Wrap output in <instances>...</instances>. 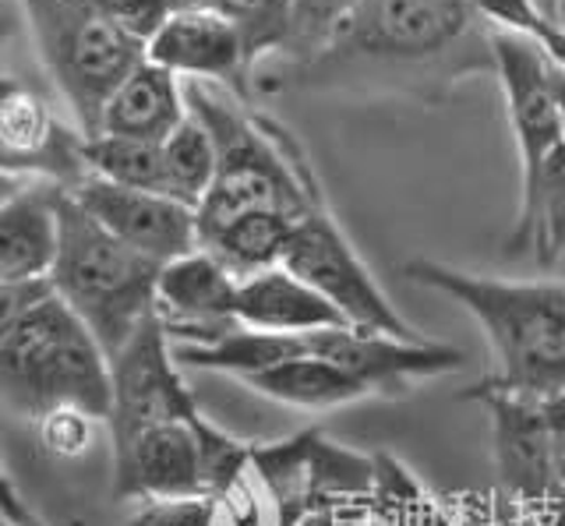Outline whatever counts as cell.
Returning <instances> with one entry per match:
<instances>
[{
	"mask_svg": "<svg viewBox=\"0 0 565 526\" xmlns=\"http://www.w3.org/2000/svg\"><path fill=\"white\" fill-rule=\"evenodd\" d=\"M491 54H494V78H499L505 96L509 128L516 135L523 191H530L537 184L547 155L558 146H565V125L552 85V64L537 50V43L505 29L491 32Z\"/></svg>",
	"mask_w": 565,
	"mask_h": 526,
	"instance_id": "obj_9",
	"label": "cell"
},
{
	"mask_svg": "<svg viewBox=\"0 0 565 526\" xmlns=\"http://www.w3.org/2000/svg\"><path fill=\"white\" fill-rule=\"evenodd\" d=\"M25 11L35 54L61 89L75 117V128L93 138L135 67L149 57V46L120 29L96 0H18Z\"/></svg>",
	"mask_w": 565,
	"mask_h": 526,
	"instance_id": "obj_5",
	"label": "cell"
},
{
	"mask_svg": "<svg viewBox=\"0 0 565 526\" xmlns=\"http://www.w3.org/2000/svg\"><path fill=\"white\" fill-rule=\"evenodd\" d=\"M114 378V402L106 417L110 446L128 442L156 425H173V420H199V399L181 378V364L173 357V340L159 314L141 325L135 336L124 343L117 357H110Z\"/></svg>",
	"mask_w": 565,
	"mask_h": 526,
	"instance_id": "obj_8",
	"label": "cell"
},
{
	"mask_svg": "<svg viewBox=\"0 0 565 526\" xmlns=\"http://www.w3.org/2000/svg\"><path fill=\"white\" fill-rule=\"evenodd\" d=\"M149 61L181 82H212L241 99H252L255 61L247 54V43L237 25L212 11H173L149 40Z\"/></svg>",
	"mask_w": 565,
	"mask_h": 526,
	"instance_id": "obj_15",
	"label": "cell"
},
{
	"mask_svg": "<svg viewBox=\"0 0 565 526\" xmlns=\"http://www.w3.org/2000/svg\"><path fill=\"white\" fill-rule=\"evenodd\" d=\"M494 25L477 0H358L297 82L396 78L420 93H441L456 78L494 72Z\"/></svg>",
	"mask_w": 565,
	"mask_h": 526,
	"instance_id": "obj_1",
	"label": "cell"
},
{
	"mask_svg": "<svg viewBox=\"0 0 565 526\" xmlns=\"http://www.w3.org/2000/svg\"><path fill=\"white\" fill-rule=\"evenodd\" d=\"M202 428L205 417L173 420V425H156L128 438V442L110 446L114 495L124 502H167L205 495Z\"/></svg>",
	"mask_w": 565,
	"mask_h": 526,
	"instance_id": "obj_13",
	"label": "cell"
},
{
	"mask_svg": "<svg viewBox=\"0 0 565 526\" xmlns=\"http://www.w3.org/2000/svg\"><path fill=\"white\" fill-rule=\"evenodd\" d=\"M184 120H188L184 82L146 57L128 75V82L114 93L110 107L103 114L99 135H124V138H138V142L163 146Z\"/></svg>",
	"mask_w": 565,
	"mask_h": 526,
	"instance_id": "obj_18",
	"label": "cell"
},
{
	"mask_svg": "<svg viewBox=\"0 0 565 526\" xmlns=\"http://www.w3.org/2000/svg\"><path fill=\"white\" fill-rule=\"evenodd\" d=\"M99 425H103L99 417L78 407H61L46 414L43 420H35V431H40V442L46 446V452L61 455V460H75V455H82L93 446Z\"/></svg>",
	"mask_w": 565,
	"mask_h": 526,
	"instance_id": "obj_29",
	"label": "cell"
},
{
	"mask_svg": "<svg viewBox=\"0 0 565 526\" xmlns=\"http://www.w3.org/2000/svg\"><path fill=\"white\" fill-rule=\"evenodd\" d=\"M282 266L300 276L311 290L343 314V322L361 332H382L396 340H424L420 332L388 304V297L367 272L361 255L332 223L326 205H315L294 226V237L282 255Z\"/></svg>",
	"mask_w": 565,
	"mask_h": 526,
	"instance_id": "obj_7",
	"label": "cell"
},
{
	"mask_svg": "<svg viewBox=\"0 0 565 526\" xmlns=\"http://www.w3.org/2000/svg\"><path fill=\"white\" fill-rule=\"evenodd\" d=\"M0 526H43L29 508V502L18 495L11 473H4V491H0Z\"/></svg>",
	"mask_w": 565,
	"mask_h": 526,
	"instance_id": "obj_33",
	"label": "cell"
},
{
	"mask_svg": "<svg viewBox=\"0 0 565 526\" xmlns=\"http://www.w3.org/2000/svg\"><path fill=\"white\" fill-rule=\"evenodd\" d=\"M173 11H212L237 25L252 61L287 54L294 36V0H170Z\"/></svg>",
	"mask_w": 565,
	"mask_h": 526,
	"instance_id": "obj_23",
	"label": "cell"
},
{
	"mask_svg": "<svg viewBox=\"0 0 565 526\" xmlns=\"http://www.w3.org/2000/svg\"><path fill=\"white\" fill-rule=\"evenodd\" d=\"M297 219L300 216L279 213V208H258V213H247L234 223H226L223 230L209 234L202 240V248L209 255H216L237 279L258 276L265 269L282 266V255H287Z\"/></svg>",
	"mask_w": 565,
	"mask_h": 526,
	"instance_id": "obj_21",
	"label": "cell"
},
{
	"mask_svg": "<svg viewBox=\"0 0 565 526\" xmlns=\"http://www.w3.org/2000/svg\"><path fill=\"white\" fill-rule=\"evenodd\" d=\"M358 0H294V36L287 57L294 64H308L326 50L332 32L353 11Z\"/></svg>",
	"mask_w": 565,
	"mask_h": 526,
	"instance_id": "obj_28",
	"label": "cell"
},
{
	"mask_svg": "<svg viewBox=\"0 0 565 526\" xmlns=\"http://www.w3.org/2000/svg\"><path fill=\"white\" fill-rule=\"evenodd\" d=\"M297 526H340V516L335 513H311V516H305Z\"/></svg>",
	"mask_w": 565,
	"mask_h": 526,
	"instance_id": "obj_34",
	"label": "cell"
},
{
	"mask_svg": "<svg viewBox=\"0 0 565 526\" xmlns=\"http://www.w3.org/2000/svg\"><path fill=\"white\" fill-rule=\"evenodd\" d=\"M252 455L276 502L279 526H297L311 513H335V505L371 498L375 491V455L335 446L318 428L255 446Z\"/></svg>",
	"mask_w": 565,
	"mask_h": 526,
	"instance_id": "obj_6",
	"label": "cell"
},
{
	"mask_svg": "<svg viewBox=\"0 0 565 526\" xmlns=\"http://www.w3.org/2000/svg\"><path fill=\"white\" fill-rule=\"evenodd\" d=\"M128 526H212L209 495L141 502V508L131 516Z\"/></svg>",
	"mask_w": 565,
	"mask_h": 526,
	"instance_id": "obj_32",
	"label": "cell"
},
{
	"mask_svg": "<svg viewBox=\"0 0 565 526\" xmlns=\"http://www.w3.org/2000/svg\"><path fill=\"white\" fill-rule=\"evenodd\" d=\"M0 202V283L53 276L61 255V195L64 187L46 181H25L14 187L4 181Z\"/></svg>",
	"mask_w": 565,
	"mask_h": 526,
	"instance_id": "obj_16",
	"label": "cell"
},
{
	"mask_svg": "<svg viewBox=\"0 0 565 526\" xmlns=\"http://www.w3.org/2000/svg\"><path fill=\"white\" fill-rule=\"evenodd\" d=\"M241 385L297 410H335V407H350V402H361L375 393L367 382L322 357H294L273 364L265 372L244 375Z\"/></svg>",
	"mask_w": 565,
	"mask_h": 526,
	"instance_id": "obj_19",
	"label": "cell"
},
{
	"mask_svg": "<svg viewBox=\"0 0 565 526\" xmlns=\"http://www.w3.org/2000/svg\"><path fill=\"white\" fill-rule=\"evenodd\" d=\"M403 276L446 293L484 329L499 357V372L488 375V382L534 399L565 393V283L470 276L431 258L406 261Z\"/></svg>",
	"mask_w": 565,
	"mask_h": 526,
	"instance_id": "obj_2",
	"label": "cell"
},
{
	"mask_svg": "<svg viewBox=\"0 0 565 526\" xmlns=\"http://www.w3.org/2000/svg\"><path fill=\"white\" fill-rule=\"evenodd\" d=\"M484 19L494 29L516 32V36L537 43V50L547 57V64L565 67V25L562 19H547L530 0H477Z\"/></svg>",
	"mask_w": 565,
	"mask_h": 526,
	"instance_id": "obj_26",
	"label": "cell"
},
{
	"mask_svg": "<svg viewBox=\"0 0 565 526\" xmlns=\"http://www.w3.org/2000/svg\"><path fill=\"white\" fill-rule=\"evenodd\" d=\"M234 314H237V325L244 329L287 332V336L347 325L343 314L335 311L322 293L311 290L305 279L294 276L287 266L241 279Z\"/></svg>",
	"mask_w": 565,
	"mask_h": 526,
	"instance_id": "obj_17",
	"label": "cell"
},
{
	"mask_svg": "<svg viewBox=\"0 0 565 526\" xmlns=\"http://www.w3.org/2000/svg\"><path fill=\"white\" fill-rule=\"evenodd\" d=\"M209 508H212V526H279L276 502L258 477L255 455H252V470L241 473L234 484H226L216 495H209Z\"/></svg>",
	"mask_w": 565,
	"mask_h": 526,
	"instance_id": "obj_27",
	"label": "cell"
},
{
	"mask_svg": "<svg viewBox=\"0 0 565 526\" xmlns=\"http://www.w3.org/2000/svg\"><path fill=\"white\" fill-rule=\"evenodd\" d=\"M216 178H220L216 138L188 110L184 125L163 142V195L199 213Z\"/></svg>",
	"mask_w": 565,
	"mask_h": 526,
	"instance_id": "obj_22",
	"label": "cell"
},
{
	"mask_svg": "<svg viewBox=\"0 0 565 526\" xmlns=\"http://www.w3.org/2000/svg\"><path fill=\"white\" fill-rule=\"evenodd\" d=\"M0 167L4 178L46 181L64 191L88 181L85 135L61 125L43 96H35L14 75L0 85Z\"/></svg>",
	"mask_w": 565,
	"mask_h": 526,
	"instance_id": "obj_10",
	"label": "cell"
},
{
	"mask_svg": "<svg viewBox=\"0 0 565 526\" xmlns=\"http://www.w3.org/2000/svg\"><path fill=\"white\" fill-rule=\"evenodd\" d=\"M88 178L110 181L138 191H163V146L138 142L124 135H93L85 138Z\"/></svg>",
	"mask_w": 565,
	"mask_h": 526,
	"instance_id": "obj_24",
	"label": "cell"
},
{
	"mask_svg": "<svg viewBox=\"0 0 565 526\" xmlns=\"http://www.w3.org/2000/svg\"><path fill=\"white\" fill-rule=\"evenodd\" d=\"M505 255H534L541 266L565 255V146L547 155L537 184L520 195V216L505 237Z\"/></svg>",
	"mask_w": 565,
	"mask_h": 526,
	"instance_id": "obj_20",
	"label": "cell"
},
{
	"mask_svg": "<svg viewBox=\"0 0 565 526\" xmlns=\"http://www.w3.org/2000/svg\"><path fill=\"white\" fill-rule=\"evenodd\" d=\"M371 498L379 502V513L388 526H452L441 505L420 491V484L406 473L393 455H375V491Z\"/></svg>",
	"mask_w": 565,
	"mask_h": 526,
	"instance_id": "obj_25",
	"label": "cell"
},
{
	"mask_svg": "<svg viewBox=\"0 0 565 526\" xmlns=\"http://www.w3.org/2000/svg\"><path fill=\"white\" fill-rule=\"evenodd\" d=\"M467 399H477L491 414L494 470L502 491L544 519L552 502V434H547L544 399L509 393L488 378L467 389Z\"/></svg>",
	"mask_w": 565,
	"mask_h": 526,
	"instance_id": "obj_11",
	"label": "cell"
},
{
	"mask_svg": "<svg viewBox=\"0 0 565 526\" xmlns=\"http://www.w3.org/2000/svg\"><path fill=\"white\" fill-rule=\"evenodd\" d=\"M163 266L131 244L114 237L75 202L61 195V255L53 266V287L61 301L88 325L106 357H117L124 343L156 314V290Z\"/></svg>",
	"mask_w": 565,
	"mask_h": 526,
	"instance_id": "obj_4",
	"label": "cell"
},
{
	"mask_svg": "<svg viewBox=\"0 0 565 526\" xmlns=\"http://www.w3.org/2000/svg\"><path fill=\"white\" fill-rule=\"evenodd\" d=\"M547 434H552V502L544 526H565V393L544 399Z\"/></svg>",
	"mask_w": 565,
	"mask_h": 526,
	"instance_id": "obj_30",
	"label": "cell"
},
{
	"mask_svg": "<svg viewBox=\"0 0 565 526\" xmlns=\"http://www.w3.org/2000/svg\"><path fill=\"white\" fill-rule=\"evenodd\" d=\"M0 393L4 407L32 425L61 407H78L106 425L110 357L61 293L0 322Z\"/></svg>",
	"mask_w": 565,
	"mask_h": 526,
	"instance_id": "obj_3",
	"label": "cell"
},
{
	"mask_svg": "<svg viewBox=\"0 0 565 526\" xmlns=\"http://www.w3.org/2000/svg\"><path fill=\"white\" fill-rule=\"evenodd\" d=\"M71 195L114 237L131 244L135 251L159 261V266H170L173 258L202 248L199 213L163 195V191H138L88 178Z\"/></svg>",
	"mask_w": 565,
	"mask_h": 526,
	"instance_id": "obj_12",
	"label": "cell"
},
{
	"mask_svg": "<svg viewBox=\"0 0 565 526\" xmlns=\"http://www.w3.org/2000/svg\"><path fill=\"white\" fill-rule=\"evenodd\" d=\"M541 14H547V19H562V0H530Z\"/></svg>",
	"mask_w": 565,
	"mask_h": 526,
	"instance_id": "obj_35",
	"label": "cell"
},
{
	"mask_svg": "<svg viewBox=\"0 0 565 526\" xmlns=\"http://www.w3.org/2000/svg\"><path fill=\"white\" fill-rule=\"evenodd\" d=\"M96 4L110 14L120 29H128L131 36L141 40L146 46L173 14L170 0H96Z\"/></svg>",
	"mask_w": 565,
	"mask_h": 526,
	"instance_id": "obj_31",
	"label": "cell"
},
{
	"mask_svg": "<svg viewBox=\"0 0 565 526\" xmlns=\"http://www.w3.org/2000/svg\"><path fill=\"white\" fill-rule=\"evenodd\" d=\"M237 287L241 279L216 255L194 248L159 272L156 314L173 343H216L237 329Z\"/></svg>",
	"mask_w": 565,
	"mask_h": 526,
	"instance_id": "obj_14",
	"label": "cell"
}]
</instances>
